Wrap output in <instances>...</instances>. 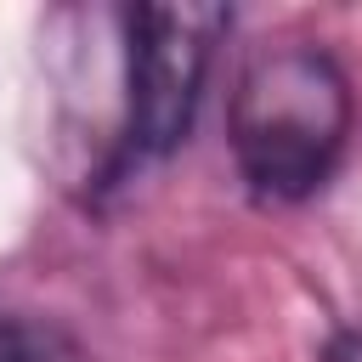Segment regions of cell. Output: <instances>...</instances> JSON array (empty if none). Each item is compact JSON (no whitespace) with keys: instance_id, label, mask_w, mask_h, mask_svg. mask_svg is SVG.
<instances>
[{"instance_id":"obj_1","label":"cell","mask_w":362,"mask_h":362,"mask_svg":"<svg viewBox=\"0 0 362 362\" xmlns=\"http://www.w3.org/2000/svg\"><path fill=\"white\" fill-rule=\"evenodd\" d=\"M351 119L356 102L334 51L317 40H277L255 51L226 113L243 187L260 204H305L339 170Z\"/></svg>"},{"instance_id":"obj_2","label":"cell","mask_w":362,"mask_h":362,"mask_svg":"<svg viewBox=\"0 0 362 362\" xmlns=\"http://www.w3.org/2000/svg\"><path fill=\"white\" fill-rule=\"evenodd\" d=\"M232 28L226 6H130L124 11V153L170 158L198 119L204 79L221 34Z\"/></svg>"},{"instance_id":"obj_3","label":"cell","mask_w":362,"mask_h":362,"mask_svg":"<svg viewBox=\"0 0 362 362\" xmlns=\"http://www.w3.org/2000/svg\"><path fill=\"white\" fill-rule=\"evenodd\" d=\"M0 362H74V339L57 322L0 311Z\"/></svg>"},{"instance_id":"obj_4","label":"cell","mask_w":362,"mask_h":362,"mask_svg":"<svg viewBox=\"0 0 362 362\" xmlns=\"http://www.w3.org/2000/svg\"><path fill=\"white\" fill-rule=\"evenodd\" d=\"M317 362H362V328H339V334L317 351Z\"/></svg>"}]
</instances>
